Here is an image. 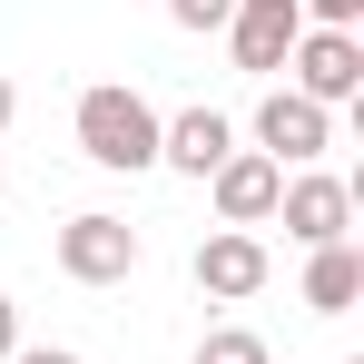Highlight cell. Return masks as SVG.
<instances>
[{"instance_id": "6da1fadb", "label": "cell", "mask_w": 364, "mask_h": 364, "mask_svg": "<svg viewBox=\"0 0 364 364\" xmlns=\"http://www.w3.org/2000/svg\"><path fill=\"white\" fill-rule=\"evenodd\" d=\"M79 158H89V168H109V178H138V168H158V109H148L128 79H99V89H79Z\"/></svg>"}, {"instance_id": "7a4b0ae2", "label": "cell", "mask_w": 364, "mask_h": 364, "mask_svg": "<svg viewBox=\"0 0 364 364\" xmlns=\"http://www.w3.org/2000/svg\"><path fill=\"white\" fill-rule=\"evenodd\" d=\"M138 256H148L138 227L109 217V207H89V217H69V227H60V276H69V286H128Z\"/></svg>"}, {"instance_id": "3957f363", "label": "cell", "mask_w": 364, "mask_h": 364, "mask_svg": "<svg viewBox=\"0 0 364 364\" xmlns=\"http://www.w3.org/2000/svg\"><path fill=\"white\" fill-rule=\"evenodd\" d=\"M256 148H266L276 168H315V158L335 148V109H315L296 89H266V99H256Z\"/></svg>"}, {"instance_id": "277c9868", "label": "cell", "mask_w": 364, "mask_h": 364, "mask_svg": "<svg viewBox=\"0 0 364 364\" xmlns=\"http://www.w3.org/2000/svg\"><path fill=\"white\" fill-rule=\"evenodd\" d=\"M207 197H217V227H266L276 197H286V168H276L266 148H227L217 178H207Z\"/></svg>"}, {"instance_id": "5b68a950", "label": "cell", "mask_w": 364, "mask_h": 364, "mask_svg": "<svg viewBox=\"0 0 364 364\" xmlns=\"http://www.w3.org/2000/svg\"><path fill=\"white\" fill-rule=\"evenodd\" d=\"M266 276H276V256H266L256 227H217V237L197 246V296H217V305L266 296Z\"/></svg>"}, {"instance_id": "8992f818", "label": "cell", "mask_w": 364, "mask_h": 364, "mask_svg": "<svg viewBox=\"0 0 364 364\" xmlns=\"http://www.w3.org/2000/svg\"><path fill=\"white\" fill-rule=\"evenodd\" d=\"M286 69H296V99H315V109H345V99L364 89V40H355V30H305Z\"/></svg>"}, {"instance_id": "52a82bcc", "label": "cell", "mask_w": 364, "mask_h": 364, "mask_svg": "<svg viewBox=\"0 0 364 364\" xmlns=\"http://www.w3.org/2000/svg\"><path fill=\"white\" fill-rule=\"evenodd\" d=\"M296 40H305L296 0H237V20H227V50H237V69H256V79H276V69L296 60Z\"/></svg>"}, {"instance_id": "ba28073f", "label": "cell", "mask_w": 364, "mask_h": 364, "mask_svg": "<svg viewBox=\"0 0 364 364\" xmlns=\"http://www.w3.org/2000/svg\"><path fill=\"white\" fill-rule=\"evenodd\" d=\"M276 217H286V237H296V246H335L345 227H355V187L325 178V168H296L286 197H276Z\"/></svg>"}, {"instance_id": "9c48e42d", "label": "cell", "mask_w": 364, "mask_h": 364, "mask_svg": "<svg viewBox=\"0 0 364 364\" xmlns=\"http://www.w3.org/2000/svg\"><path fill=\"white\" fill-rule=\"evenodd\" d=\"M227 148H237V128L217 119V109H178V119H158V168H178V178H217Z\"/></svg>"}, {"instance_id": "30bf717a", "label": "cell", "mask_w": 364, "mask_h": 364, "mask_svg": "<svg viewBox=\"0 0 364 364\" xmlns=\"http://www.w3.org/2000/svg\"><path fill=\"white\" fill-rule=\"evenodd\" d=\"M355 296H364V246L355 237L305 246V305H315V315H355Z\"/></svg>"}, {"instance_id": "8fae6325", "label": "cell", "mask_w": 364, "mask_h": 364, "mask_svg": "<svg viewBox=\"0 0 364 364\" xmlns=\"http://www.w3.org/2000/svg\"><path fill=\"white\" fill-rule=\"evenodd\" d=\"M197 364H276V345H266L256 325H207V335H197Z\"/></svg>"}, {"instance_id": "7c38bea8", "label": "cell", "mask_w": 364, "mask_h": 364, "mask_svg": "<svg viewBox=\"0 0 364 364\" xmlns=\"http://www.w3.org/2000/svg\"><path fill=\"white\" fill-rule=\"evenodd\" d=\"M168 20H178V30H227L237 0H168Z\"/></svg>"}, {"instance_id": "4fadbf2b", "label": "cell", "mask_w": 364, "mask_h": 364, "mask_svg": "<svg viewBox=\"0 0 364 364\" xmlns=\"http://www.w3.org/2000/svg\"><path fill=\"white\" fill-rule=\"evenodd\" d=\"M296 10H305V30H355L364 20V0H296Z\"/></svg>"}, {"instance_id": "5bb4252c", "label": "cell", "mask_w": 364, "mask_h": 364, "mask_svg": "<svg viewBox=\"0 0 364 364\" xmlns=\"http://www.w3.org/2000/svg\"><path fill=\"white\" fill-rule=\"evenodd\" d=\"M10 355H20V305L0 296V364H10Z\"/></svg>"}, {"instance_id": "9a60e30c", "label": "cell", "mask_w": 364, "mask_h": 364, "mask_svg": "<svg viewBox=\"0 0 364 364\" xmlns=\"http://www.w3.org/2000/svg\"><path fill=\"white\" fill-rule=\"evenodd\" d=\"M10 364H79V355H69V345H20Z\"/></svg>"}, {"instance_id": "2e32d148", "label": "cell", "mask_w": 364, "mask_h": 364, "mask_svg": "<svg viewBox=\"0 0 364 364\" xmlns=\"http://www.w3.org/2000/svg\"><path fill=\"white\" fill-rule=\"evenodd\" d=\"M10 119H20V89H10V79H0V128H10Z\"/></svg>"}, {"instance_id": "e0dca14e", "label": "cell", "mask_w": 364, "mask_h": 364, "mask_svg": "<svg viewBox=\"0 0 364 364\" xmlns=\"http://www.w3.org/2000/svg\"><path fill=\"white\" fill-rule=\"evenodd\" d=\"M345 364H364V355H345Z\"/></svg>"}, {"instance_id": "ac0fdd59", "label": "cell", "mask_w": 364, "mask_h": 364, "mask_svg": "<svg viewBox=\"0 0 364 364\" xmlns=\"http://www.w3.org/2000/svg\"><path fill=\"white\" fill-rule=\"evenodd\" d=\"M0 187H10V178H0Z\"/></svg>"}]
</instances>
